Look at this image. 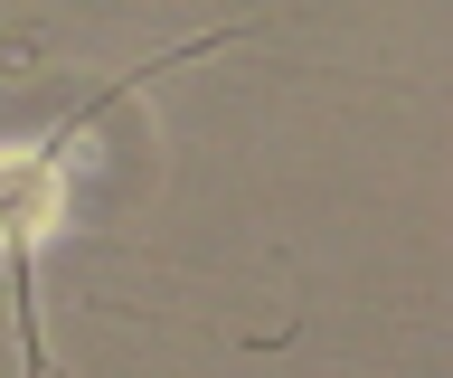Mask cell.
Instances as JSON below:
<instances>
[{
	"mask_svg": "<svg viewBox=\"0 0 453 378\" xmlns=\"http://www.w3.org/2000/svg\"><path fill=\"white\" fill-rule=\"evenodd\" d=\"M76 143H85V123L48 133V143H0V256L19 274V312H38V303H28V293H38V246H48V228L66 218Z\"/></svg>",
	"mask_w": 453,
	"mask_h": 378,
	"instance_id": "6da1fadb",
	"label": "cell"
}]
</instances>
